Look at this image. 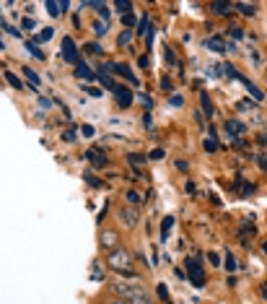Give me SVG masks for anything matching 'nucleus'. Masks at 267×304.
<instances>
[{
    "label": "nucleus",
    "instance_id": "obj_1",
    "mask_svg": "<svg viewBox=\"0 0 267 304\" xmlns=\"http://www.w3.org/2000/svg\"><path fill=\"white\" fill-rule=\"evenodd\" d=\"M114 294L119 299H122L125 304H156L153 299H151V294L145 291L140 283H127V281H117L114 283Z\"/></svg>",
    "mask_w": 267,
    "mask_h": 304
},
{
    "label": "nucleus",
    "instance_id": "obj_2",
    "mask_svg": "<svg viewBox=\"0 0 267 304\" xmlns=\"http://www.w3.org/2000/svg\"><path fill=\"white\" fill-rule=\"evenodd\" d=\"M107 265L114 273L125 275V278H135V260H133V255L127 252L125 247H114V250L109 252V257H107Z\"/></svg>",
    "mask_w": 267,
    "mask_h": 304
},
{
    "label": "nucleus",
    "instance_id": "obj_3",
    "mask_svg": "<svg viewBox=\"0 0 267 304\" xmlns=\"http://www.w3.org/2000/svg\"><path fill=\"white\" fill-rule=\"evenodd\" d=\"M60 58L68 62V65H73L76 68L78 62H80V58H78V47H76V42L70 39V36H62V44H60Z\"/></svg>",
    "mask_w": 267,
    "mask_h": 304
},
{
    "label": "nucleus",
    "instance_id": "obj_4",
    "mask_svg": "<svg viewBox=\"0 0 267 304\" xmlns=\"http://www.w3.org/2000/svg\"><path fill=\"white\" fill-rule=\"evenodd\" d=\"M117 218H119V224H125L127 229H135L137 221H140V213L135 211V206H119Z\"/></svg>",
    "mask_w": 267,
    "mask_h": 304
},
{
    "label": "nucleus",
    "instance_id": "obj_5",
    "mask_svg": "<svg viewBox=\"0 0 267 304\" xmlns=\"http://www.w3.org/2000/svg\"><path fill=\"white\" fill-rule=\"evenodd\" d=\"M187 278L195 283L197 289L205 286V271L200 268V263L197 260H187Z\"/></svg>",
    "mask_w": 267,
    "mask_h": 304
},
{
    "label": "nucleus",
    "instance_id": "obj_6",
    "mask_svg": "<svg viewBox=\"0 0 267 304\" xmlns=\"http://www.w3.org/2000/svg\"><path fill=\"white\" fill-rule=\"evenodd\" d=\"M114 99H117V107H119V109H130L135 96H133L130 89H125V86L117 84V89H114Z\"/></svg>",
    "mask_w": 267,
    "mask_h": 304
},
{
    "label": "nucleus",
    "instance_id": "obj_7",
    "mask_svg": "<svg viewBox=\"0 0 267 304\" xmlns=\"http://www.w3.org/2000/svg\"><path fill=\"white\" fill-rule=\"evenodd\" d=\"M86 159L91 161V167H94V169H101V167L107 164V156L101 153L99 149H88V151H86Z\"/></svg>",
    "mask_w": 267,
    "mask_h": 304
},
{
    "label": "nucleus",
    "instance_id": "obj_8",
    "mask_svg": "<svg viewBox=\"0 0 267 304\" xmlns=\"http://www.w3.org/2000/svg\"><path fill=\"white\" fill-rule=\"evenodd\" d=\"M241 133H246V125L244 122H239V120H228V122H226V135L228 138L241 135Z\"/></svg>",
    "mask_w": 267,
    "mask_h": 304
},
{
    "label": "nucleus",
    "instance_id": "obj_9",
    "mask_svg": "<svg viewBox=\"0 0 267 304\" xmlns=\"http://www.w3.org/2000/svg\"><path fill=\"white\" fill-rule=\"evenodd\" d=\"M76 78H83V81H96V73L91 70L83 60H80L78 65H76Z\"/></svg>",
    "mask_w": 267,
    "mask_h": 304
},
{
    "label": "nucleus",
    "instance_id": "obj_10",
    "mask_svg": "<svg viewBox=\"0 0 267 304\" xmlns=\"http://www.w3.org/2000/svg\"><path fill=\"white\" fill-rule=\"evenodd\" d=\"M205 47L208 50H213V52H226V47L228 44L220 39V36H210V39H205Z\"/></svg>",
    "mask_w": 267,
    "mask_h": 304
},
{
    "label": "nucleus",
    "instance_id": "obj_11",
    "mask_svg": "<svg viewBox=\"0 0 267 304\" xmlns=\"http://www.w3.org/2000/svg\"><path fill=\"white\" fill-rule=\"evenodd\" d=\"M52 36H54V29H52V26H44V29H42L39 34H36L31 42H34V44H44V42H50Z\"/></svg>",
    "mask_w": 267,
    "mask_h": 304
},
{
    "label": "nucleus",
    "instance_id": "obj_12",
    "mask_svg": "<svg viewBox=\"0 0 267 304\" xmlns=\"http://www.w3.org/2000/svg\"><path fill=\"white\" fill-rule=\"evenodd\" d=\"M210 13H215V16H228L231 13V3H210Z\"/></svg>",
    "mask_w": 267,
    "mask_h": 304
},
{
    "label": "nucleus",
    "instance_id": "obj_13",
    "mask_svg": "<svg viewBox=\"0 0 267 304\" xmlns=\"http://www.w3.org/2000/svg\"><path fill=\"white\" fill-rule=\"evenodd\" d=\"M174 221H177L174 216H166V218L161 221V239H163V242H166V239H169V234H171V229H174Z\"/></svg>",
    "mask_w": 267,
    "mask_h": 304
},
{
    "label": "nucleus",
    "instance_id": "obj_14",
    "mask_svg": "<svg viewBox=\"0 0 267 304\" xmlns=\"http://www.w3.org/2000/svg\"><path fill=\"white\" fill-rule=\"evenodd\" d=\"M239 81H241V84H244V89L249 91V94H252V96H254L257 101H262V99H265V94H262V91L257 89L254 84H252V81H246V78H241V76H239Z\"/></svg>",
    "mask_w": 267,
    "mask_h": 304
},
{
    "label": "nucleus",
    "instance_id": "obj_15",
    "mask_svg": "<svg viewBox=\"0 0 267 304\" xmlns=\"http://www.w3.org/2000/svg\"><path fill=\"white\" fill-rule=\"evenodd\" d=\"M101 244H104L107 250L112 252L114 247H119V244H117V234H112V232H104V234H101Z\"/></svg>",
    "mask_w": 267,
    "mask_h": 304
},
{
    "label": "nucleus",
    "instance_id": "obj_16",
    "mask_svg": "<svg viewBox=\"0 0 267 304\" xmlns=\"http://www.w3.org/2000/svg\"><path fill=\"white\" fill-rule=\"evenodd\" d=\"M5 81H8V84H11V86H13L16 91H21V89H24V81L18 78L16 73H11V70H5Z\"/></svg>",
    "mask_w": 267,
    "mask_h": 304
},
{
    "label": "nucleus",
    "instance_id": "obj_17",
    "mask_svg": "<svg viewBox=\"0 0 267 304\" xmlns=\"http://www.w3.org/2000/svg\"><path fill=\"white\" fill-rule=\"evenodd\" d=\"M21 73H24V76H26V78H29V84H31L34 89H36V86H39V84H42V78H39V76H36V70H31L29 65H26V68H24Z\"/></svg>",
    "mask_w": 267,
    "mask_h": 304
},
{
    "label": "nucleus",
    "instance_id": "obj_18",
    "mask_svg": "<svg viewBox=\"0 0 267 304\" xmlns=\"http://www.w3.org/2000/svg\"><path fill=\"white\" fill-rule=\"evenodd\" d=\"M96 81H99V84L104 86V89H109V91H114V89H117V84H114V78H112V76H96Z\"/></svg>",
    "mask_w": 267,
    "mask_h": 304
},
{
    "label": "nucleus",
    "instance_id": "obj_19",
    "mask_svg": "<svg viewBox=\"0 0 267 304\" xmlns=\"http://www.w3.org/2000/svg\"><path fill=\"white\" fill-rule=\"evenodd\" d=\"M202 149H205L208 153H215V151H218V141L210 135V138H205V141H202Z\"/></svg>",
    "mask_w": 267,
    "mask_h": 304
},
{
    "label": "nucleus",
    "instance_id": "obj_20",
    "mask_svg": "<svg viewBox=\"0 0 267 304\" xmlns=\"http://www.w3.org/2000/svg\"><path fill=\"white\" fill-rule=\"evenodd\" d=\"M130 42H133V31H130V29H122V34H119L117 44H119V47H125V44H130Z\"/></svg>",
    "mask_w": 267,
    "mask_h": 304
},
{
    "label": "nucleus",
    "instance_id": "obj_21",
    "mask_svg": "<svg viewBox=\"0 0 267 304\" xmlns=\"http://www.w3.org/2000/svg\"><path fill=\"white\" fill-rule=\"evenodd\" d=\"M127 161H130L133 167L137 169L140 164H145V156H143V153H127Z\"/></svg>",
    "mask_w": 267,
    "mask_h": 304
},
{
    "label": "nucleus",
    "instance_id": "obj_22",
    "mask_svg": "<svg viewBox=\"0 0 267 304\" xmlns=\"http://www.w3.org/2000/svg\"><path fill=\"white\" fill-rule=\"evenodd\" d=\"M24 44H26V50H29V52L34 55V58H36V60H44V55H42V50H39V47H36V44H34V42H29V39H26Z\"/></svg>",
    "mask_w": 267,
    "mask_h": 304
},
{
    "label": "nucleus",
    "instance_id": "obj_23",
    "mask_svg": "<svg viewBox=\"0 0 267 304\" xmlns=\"http://www.w3.org/2000/svg\"><path fill=\"white\" fill-rule=\"evenodd\" d=\"M114 11H119V13H130L133 11V3H130V0H125V3H122V0H119V3H114Z\"/></svg>",
    "mask_w": 267,
    "mask_h": 304
},
{
    "label": "nucleus",
    "instance_id": "obj_24",
    "mask_svg": "<svg viewBox=\"0 0 267 304\" xmlns=\"http://www.w3.org/2000/svg\"><path fill=\"white\" fill-rule=\"evenodd\" d=\"M231 8H236V11H241L244 16H252V13H254V5H252V3H236V5H231Z\"/></svg>",
    "mask_w": 267,
    "mask_h": 304
},
{
    "label": "nucleus",
    "instance_id": "obj_25",
    "mask_svg": "<svg viewBox=\"0 0 267 304\" xmlns=\"http://www.w3.org/2000/svg\"><path fill=\"white\" fill-rule=\"evenodd\" d=\"M94 31H96V36H104L109 31V21H96L94 24Z\"/></svg>",
    "mask_w": 267,
    "mask_h": 304
},
{
    "label": "nucleus",
    "instance_id": "obj_26",
    "mask_svg": "<svg viewBox=\"0 0 267 304\" xmlns=\"http://www.w3.org/2000/svg\"><path fill=\"white\" fill-rule=\"evenodd\" d=\"M119 21H122V26H127V29H130V26H135V21H137V16L130 11V13H125L122 18H119Z\"/></svg>",
    "mask_w": 267,
    "mask_h": 304
},
{
    "label": "nucleus",
    "instance_id": "obj_27",
    "mask_svg": "<svg viewBox=\"0 0 267 304\" xmlns=\"http://www.w3.org/2000/svg\"><path fill=\"white\" fill-rule=\"evenodd\" d=\"M44 8H47V13H50L52 18H57V16H60V5H57V3H52V0H50V3H44Z\"/></svg>",
    "mask_w": 267,
    "mask_h": 304
},
{
    "label": "nucleus",
    "instance_id": "obj_28",
    "mask_svg": "<svg viewBox=\"0 0 267 304\" xmlns=\"http://www.w3.org/2000/svg\"><path fill=\"white\" fill-rule=\"evenodd\" d=\"M200 101H202V112H205V115L210 117V115H213V104H210V99H208L205 94H202V96H200Z\"/></svg>",
    "mask_w": 267,
    "mask_h": 304
},
{
    "label": "nucleus",
    "instance_id": "obj_29",
    "mask_svg": "<svg viewBox=\"0 0 267 304\" xmlns=\"http://www.w3.org/2000/svg\"><path fill=\"white\" fill-rule=\"evenodd\" d=\"M156 294H159V299L169 302V286H166V283H159V286H156Z\"/></svg>",
    "mask_w": 267,
    "mask_h": 304
},
{
    "label": "nucleus",
    "instance_id": "obj_30",
    "mask_svg": "<svg viewBox=\"0 0 267 304\" xmlns=\"http://www.w3.org/2000/svg\"><path fill=\"white\" fill-rule=\"evenodd\" d=\"M223 268H226L228 273H234V271H236V260H234V255H226V260H223Z\"/></svg>",
    "mask_w": 267,
    "mask_h": 304
},
{
    "label": "nucleus",
    "instance_id": "obj_31",
    "mask_svg": "<svg viewBox=\"0 0 267 304\" xmlns=\"http://www.w3.org/2000/svg\"><path fill=\"white\" fill-rule=\"evenodd\" d=\"M159 86H161V91H166V94H171V89H174V84H171V78H169V76H163Z\"/></svg>",
    "mask_w": 267,
    "mask_h": 304
},
{
    "label": "nucleus",
    "instance_id": "obj_32",
    "mask_svg": "<svg viewBox=\"0 0 267 304\" xmlns=\"http://www.w3.org/2000/svg\"><path fill=\"white\" fill-rule=\"evenodd\" d=\"M163 60H166V65H174V62H177V58H174L171 47H163Z\"/></svg>",
    "mask_w": 267,
    "mask_h": 304
},
{
    "label": "nucleus",
    "instance_id": "obj_33",
    "mask_svg": "<svg viewBox=\"0 0 267 304\" xmlns=\"http://www.w3.org/2000/svg\"><path fill=\"white\" fill-rule=\"evenodd\" d=\"M125 198H127V203H133V206H137V203H140V195H137V192H133V190H127Z\"/></svg>",
    "mask_w": 267,
    "mask_h": 304
},
{
    "label": "nucleus",
    "instance_id": "obj_34",
    "mask_svg": "<svg viewBox=\"0 0 267 304\" xmlns=\"http://www.w3.org/2000/svg\"><path fill=\"white\" fill-rule=\"evenodd\" d=\"M83 89V94H88V96H101V89H96V86H80Z\"/></svg>",
    "mask_w": 267,
    "mask_h": 304
},
{
    "label": "nucleus",
    "instance_id": "obj_35",
    "mask_svg": "<svg viewBox=\"0 0 267 304\" xmlns=\"http://www.w3.org/2000/svg\"><path fill=\"white\" fill-rule=\"evenodd\" d=\"M83 177H86V180L91 182V187H104V182H101V180H96V177H94V174H88V172H86V174H83Z\"/></svg>",
    "mask_w": 267,
    "mask_h": 304
},
{
    "label": "nucleus",
    "instance_id": "obj_36",
    "mask_svg": "<svg viewBox=\"0 0 267 304\" xmlns=\"http://www.w3.org/2000/svg\"><path fill=\"white\" fill-rule=\"evenodd\" d=\"M34 26H36V21H34V18H31V16H24V21H21V29H34Z\"/></svg>",
    "mask_w": 267,
    "mask_h": 304
},
{
    "label": "nucleus",
    "instance_id": "obj_37",
    "mask_svg": "<svg viewBox=\"0 0 267 304\" xmlns=\"http://www.w3.org/2000/svg\"><path fill=\"white\" fill-rule=\"evenodd\" d=\"M228 36H234V39H244V31L239 29V26H231V29H228Z\"/></svg>",
    "mask_w": 267,
    "mask_h": 304
},
{
    "label": "nucleus",
    "instance_id": "obj_38",
    "mask_svg": "<svg viewBox=\"0 0 267 304\" xmlns=\"http://www.w3.org/2000/svg\"><path fill=\"white\" fill-rule=\"evenodd\" d=\"M62 141L73 143V141H76V130H73V127H70V130H65V133H62Z\"/></svg>",
    "mask_w": 267,
    "mask_h": 304
},
{
    "label": "nucleus",
    "instance_id": "obj_39",
    "mask_svg": "<svg viewBox=\"0 0 267 304\" xmlns=\"http://www.w3.org/2000/svg\"><path fill=\"white\" fill-rule=\"evenodd\" d=\"M137 99H140V104H143L145 109H151V107H153V101H151V96H148V94H140Z\"/></svg>",
    "mask_w": 267,
    "mask_h": 304
},
{
    "label": "nucleus",
    "instance_id": "obj_40",
    "mask_svg": "<svg viewBox=\"0 0 267 304\" xmlns=\"http://www.w3.org/2000/svg\"><path fill=\"white\" fill-rule=\"evenodd\" d=\"M145 31H151V24H148V18H143L140 26H137V34H145Z\"/></svg>",
    "mask_w": 267,
    "mask_h": 304
},
{
    "label": "nucleus",
    "instance_id": "obj_41",
    "mask_svg": "<svg viewBox=\"0 0 267 304\" xmlns=\"http://www.w3.org/2000/svg\"><path fill=\"white\" fill-rule=\"evenodd\" d=\"M169 104H171V107H182V104H184V99H182L179 94H174V96L169 99Z\"/></svg>",
    "mask_w": 267,
    "mask_h": 304
},
{
    "label": "nucleus",
    "instance_id": "obj_42",
    "mask_svg": "<svg viewBox=\"0 0 267 304\" xmlns=\"http://www.w3.org/2000/svg\"><path fill=\"white\" fill-rule=\"evenodd\" d=\"M151 159H153V161L163 159V149H153V151H151Z\"/></svg>",
    "mask_w": 267,
    "mask_h": 304
},
{
    "label": "nucleus",
    "instance_id": "obj_43",
    "mask_svg": "<svg viewBox=\"0 0 267 304\" xmlns=\"http://www.w3.org/2000/svg\"><path fill=\"white\" fill-rule=\"evenodd\" d=\"M143 127H145V130H151V127H153V120H151V115H143Z\"/></svg>",
    "mask_w": 267,
    "mask_h": 304
},
{
    "label": "nucleus",
    "instance_id": "obj_44",
    "mask_svg": "<svg viewBox=\"0 0 267 304\" xmlns=\"http://www.w3.org/2000/svg\"><path fill=\"white\" fill-rule=\"evenodd\" d=\"M39 107H42V109H50V107H52V101H50L47 96H39Z\"/></svg>",
    "mask_w": 267,
    "mask_h": 304
},
{
    "label": "nucleus",
    "instance_id": "obj_45",
    "mask_svg": "<svg viewBox=\"0 0 267 304\" xmlns=\"http://www.w3.org/2000/svg\"><path fill=\"white\" fill-rule=\"evenodd\" d=\"M80 133H83L86 138H91V135H94V127H91V125H83V127H80Z\"/></svg>",
    "mask_w": 267,
    "mask_h": 304
},
{
    "label": "nucleus",
    "instance_id": "obj_46",
    "mask_svg": "<svg viewBox=\"0 0 267 304\" xmlns=\"http://www.w3.org/2000/svg\"><path fill=\"white\" fill-rule=\"evenodd\" d=\"M177 169H179V172H187V169H189V164L184 161V159H179V161H177Z\"/></svg>",
    "mask_w": 267,
    "mask_h": 304
},
{
    "label": "nucleus",
    "instance_id": "obj_47",
    "mask_svg": "<svg viewBox=\"0 0 267 304\" xmlns=\"http://www.w3.org/2000/svg\"><path fill=\"white\" fill-rule=\"evenodd\" d=\"M208 260H210V263H213V265H220V257H218L215 252H210V255H208Z\"/></svg>",
    "mask_w": 267,
    "mask_h": 304
},
{
    "label": "nucleus",
    "instance_id": "obj_48",
    "mask_svg": "<svg viewBox=\"0 0 267 304\" xmlns=\"http://www.w3.org/2000/svg\"><path fill=\"white\" fill-rule=\"evenodd\" d=\"M137 65H140V68H148V58H145V55H140V58H137Z\"/></svg>",
    "mask_w": 267,
    "mask_h": 304
},
{
    "label": "nucleus",
    "instance_id": "obj_49",
    "mask_svg": "<svg viewBox=\"0 0 267 304\" xmlns=\"http://www.w3.org/2000/svg\"><path fill=\"white\" fill-rule=\"evenodd\" d=\"M86 50H88V52H101V47H99V44H96V42H91V44H88V47H86Z\"/></svg>",
    "mask_w": 267,
    "mask_h": 304
},
{
    "label": "nucleus",
    "instance_id": "obj_50",
    "mask_svg": "<svg viewBox=\"0 0 267 304\" xmlns=\"http://www.w3.org/2000/svg\"><path fill=\"white\" fill-rule=\"evenodd\" d=\"M184 192H189V195H192V192H195V182H187V185H184Z\"/></svg>",
    "mask_w": 267,
    "mask_h": 304
},
{
    "label": "nucleus",
    "instance_id": "obj_51",
    "mask_svg": "<svg viewBox=\"0 0 267 304\" xmlns=\"http://www.w3.org/2000/svg\"><path fill=\"white\" fill-rule=\"evenodd\" d=\"M57 5H60V13H65L68 8H70V3H68V0H62V3H57Z\"/></svg>",
    "mask_w": 267,
    "mask_h": 304
},
{
    "label": "nucleus",
    "instance_id": "obj_52",
    "mask_svg": "<svg viewBox=\"0 0 267 304\" xmlns=\"http://www.w3.org/2000/svg\"><path fill=\"white\" fill-rule=\"evenodd\" d=\"M260 167H262V169H267V156H260Z\"/></svg>",
    "mask_w": 267,
    "mask_h": 304
},
{
    "label": "nucleus",
    "instance_id": "obj_53",
    "mask_svg": "<svg viewBox=\"0 0 267 304\" xmlns=\"http://www.w3.org/2000/svg\"><path fill=\"white\" fill-rule=\"evenodd\" d=\"M262 297L267 299V283H265V286H262Z\"/></svg>",
    "mask_w": 267,
    "mask_h": 304
},
{
    "label": "nucleus",
    "instance_id": "obj_54",
    "mask_svg": "<svg viewBox=\"0 0 267 304\" xmlns=\"http://www.w3.org/2000/svg\"><path fill=\"white\" fill-rule=\"evenodd\" d=\"M3 50H5V42H3V39H0V52H3Z\"/></svg>",
    "mask_w": 267,
    "mask_h": 304
},
{
    "label": "nucleus",
    "instance_id": "obj_55",
    "mask_svg": "<svg viewBox=\"0 0 267 304\" xmlns=\"http://www.w3.org/2000/svg\"><path fill=\"white\" fill-rule=\"evenodd\" d=\"M262 250H265V255H267V242H265V247H262Z\"/></svg>",
    "mask_w": 267,
    "mask_h": 304
},
{
    "label": "nucleus",
    "instance_id": "obj_56",
    "mask_svg": "<svg viewBox=\"0 0 267 304\" xmlns=\"http://www.w3.org/2000/svg\"><path fill=\"white\" fill-rule=\"evenodd\" d=\"M109 304H125V302H109Z\"/></svg>",
    "mask_w": 267,
    "mask_h": 304
}]
</instances>
